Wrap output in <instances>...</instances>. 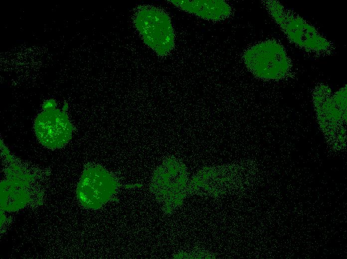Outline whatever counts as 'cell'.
<instances>
[{
    "label": "cell",
    "mask_w": 347,
    "mask_h": 259,
    "mask_svg": "<svg viewBox=\"0 0 347 259\" xmlns=\"http://www.w3.org/2000/svg\"><path fill=\"white\" fill-rule=\"evenodd\" d=\"M13 177L0 183V208L15 211L23 208L29 200L27 182Z\"/></svg>",
    "instance_id": "cell-10"
},
{
    "label": "cell",
    "mask_w": 347,
    "mask_h": 259,
    "mask_svg": "<svg viewBox=\"0 0 347 259\" xmlns=\"http://www.w3.org/2000/svg\"><path fill=\"white\" fill-rule=\"evenodd\" d=\"M319 122L326 136L343 139L347 122V86L334 93L325 85L317 86L313 95Z\"/></svg>",
    "instance_id": "cell-4"
},
{
    "label": "cell",
    "mask_w": 347,
    "mask_h": 259,
    "mask_svg": "<svg viewBox=\"0 0 347 259\" xmlns=\"http://www.w3.org/2000/svg\"><path fill=\"white\" fill-rule=\"evenodd\" d=\"M118 185L115 177L106 169L92 166L83 172L77 187V197L84 207L98 209L110 200Z\"/></svg>",
    "instance_id": "cell-6"
},
{
    "label": "cell",
    "mask_w": 347,
    "mask_h": 259,
    "mask_svg": "<svg viewBox=\"0 0 347 259\" xmlns=\"http://www.w3.org/2000/svg\"><path fill=\"white\" fill-rule=\"evenodd\" d=\"M235 169L232 165L206 166L198 171L187 186V193L218 197L234 185Z\"/></svg>",
    "instance_id": "cell-8"
},
{
    "label": "cell",
    "mask_w": 347,
    "mask_h": 259,
    "mask_svg": "<svg viewBox=\"0 0 347 259\" xmlns=\"http://www.w3.org/2000/svg\"><path fill=\"white\" fill-rule=\"evenodd\" d=\"M34 129L40 143L54 149L62 147L69 141L73 128L66 114L49 106L36 118Z\"/></svg>",
    "instance_id": "cell-7"
},
{
    "label": "cell",
    "mask_w": 347,
    "mask_h": 259,
    "mask_svg": "<svg viewBox=\"0 0 347 259\" xmlns=\"http://www.w3.org/2000/svg\"><path fill=\"white\" fill-rule=\"evenodd\" d=\"M245 65L255 77L266 80L285 78L292 68V61L285 47L275 39L254 45L243 55Z\"/></svg>",
    "instance_id": "cell-2"
},
{
    "label": "cell",
    "mask_w": 347,
    "mask_h": 259,
    "mask_svg": "<svg viewBox=\"0 0 347 259\" xmlns=\"http://www.w3.org/2000/svg\"><path fill=\"white\" fill-rule=\"evenodd\" d=\"M188 174L185 165L174 157L165 159L154 172L150 188L163 205L171 213L183 203L187 193Z\"/></svg>",
    "instance_id": "cell-3"
},
{
    "label": "cell",
    "mask_w": 347,
    "mask_h": 259,
    "mask_svg": "<svg viewBox=\"0 0 347 259\" xmlns=\"http://www.w3.org/2000/svg\"><path fill=\"white\" fill-rule=\"evenodd\" d=\"M135 27L148 46L160 56L167 55L174 46V33L170 17L163 10L144 6L136 13Z\"/></svg>",
    "instance_id": "cell-5"
},
{
    "label": "cell",
    "mask_w": 347,
    "mask_h": 259,
    "mask_svg": "<svg viewBox=\"0 0 347 259\" xmlns=\"http://www.w3.org/2000/svg\"><path fill=\"white\" fill-rule=\"evenodd\" d=\"M268 13L288 39L306 52L325 54L333 44L312 24L277 0H266Z\"/></svg>",
    "instance_id": "cell-1"
},
{
    "label": "cell",
    "mask_w": 347,
    "mask_h": 259,
    "mask_svg": "<svg viewBox=\"0 0 347 259\" xmlns=\"http://www.w3.org/2000/svg\"><path fill=\"white\" fill-rule=\"evenodd\" d=\"M178 8L200 18L218 21L231 14L230 5L222 0H168Z\"/></svg>",
    "instance_id": "cell-9"
}]
</instances>
